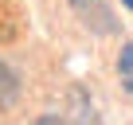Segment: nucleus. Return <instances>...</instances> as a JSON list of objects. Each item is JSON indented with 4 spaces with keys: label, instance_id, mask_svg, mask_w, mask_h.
Returning <instances> with one entry per match:
<instances>
[{
    "label": "nucleus",
    "instance_id": "nucleus-1",
    "mask_svg": "<svg viewBox=\"0 0 133 125\" xmlns=\"http://www.w3.org/2000/svg\"><path fill=\"white\" fill-rule=\"evenodd\" d=\"M71 12L94 31V35H114L117 31V16L106 0H71Z\"/></svg>",
    "mask_w": 133,
    "mask_h": 125
},
{
    "label": "nucleus",
    "instance_id": "nucleus-2",
    "mask_svg": "<svg viewBox=\"0 0 133 125\" xmlns=\"http://www.w3.org/2000/svg\"><path fill=\"white\" fill-rule=\"evenodd\" d=\"M66 117H71V125H102V117L82 86H71V94H66Z\"/></svg>",
    "mask_w": 133,
    "mask_h": 125
},
{
    "label": "nucleus",
    "instance_id": "nucleus-4",
    "mask_svg": "<svg viewBox=\"0 0 133 125\" xmlns=\"http://www.w3.org/2000/svg\"><path fill=\"white\" fill-rule=\"evenodd\" d=\"M117 71H121V74H133V43H129V47H121V59H117Z\"/></svg>",
    "mask_w": 133,
    "mask_h": 125
},
{
    "label": "nucleus",
    "instance_id": "nucleus-3",
    "mask_svg": "<svg viewBox=\"0 0 133 125\" xmlns=\"http://www.w3.org/2000/svg\"><path fill=\"white\" fill-rule=\"evenodd\" d=\"M16 98H20V74L0 59V106L8 109V106H16Z\"/></svg>",
    "mask_w": 133,
    "mask_h": 125
},
{
    "label": "nucleus",
    "instance_id": "nucleus-6",
    "mask_svg": "<svg viewBox=\"0 0 133 125\" xmlns=\"http://www.w3.org/2000/svg\"><path fill=\"white\" fill-rule=\"evenodd\" d=\"M125 94H133V74H125Z\"/></svg>",
    "mask_w": 133,
    "mask_h": 125
},
{
    "label": "nucleus",
    "instance_id": "nucleus-5",
    "mask_svg": "<svg viewBox=\"0 0 133 125\" xmlns=\"http://www.w3.org/2000/svg\"><path fill=\"white\" fill-rule=\"evenodd\" d=\"M35 125H71V117L66 113H43V117H35Z\"/></svg>",
    "mask_w": 133,
    "mask_h": 125
},
{
    "label": "nucleus",
    "instance_id": "nucleus-7",
    "mask_svg": "<svg viewBox=\"0 0 133 125\" xmlns=\"http://www.w3.org/2000/svg\"><path fill=\"white\" fill-rule=\"evenodd\" d=\"M121 4H125V8H133V0H121Z\"/></svg>",
    "mask_w": 133,
    "mask_h": 125
}]
</instances>
